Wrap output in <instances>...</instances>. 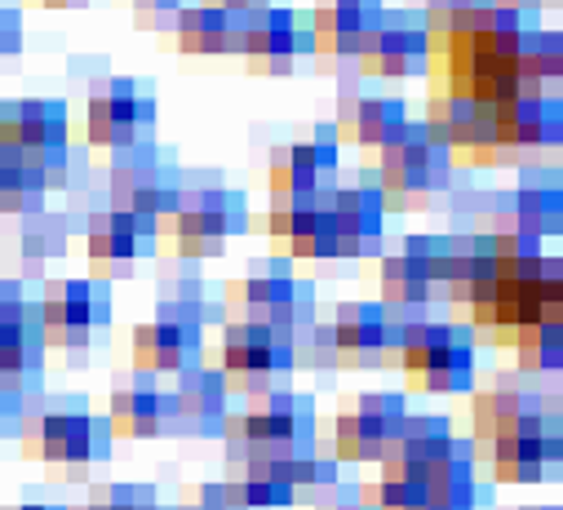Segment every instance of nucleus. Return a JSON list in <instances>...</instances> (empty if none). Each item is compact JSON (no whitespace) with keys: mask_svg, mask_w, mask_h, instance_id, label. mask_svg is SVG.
<instances>
[{"mask_svg":"<svg viewBox=\"0 0 563 510\" xmlns=\"http://www.w3.org/2000/svg\"><path fill=\"white\" fill-rule=\"evenodd\" d=\"M329 329H333L338 364H346V368L382 364V342H386V307L382 302H342Z\"/></svg>","mask_w":563,"mask_h":510,"instance_id":"22","label":"nucleus"},{"mask_svg":"<svg viewBox=\"0 0 563 510\" xmlns=\"http://www.w3.org/2000/svg\"><path fill=\"white\" fill-rule=\"evenodd\" d=\"M137 32H169L174 19L187 10V0H129Z\"/></svg>","mask_w":563,"mask_h":510,"instance_id":"31","label":"nucleus"},{"mask_svg":"<svg viewBox=\"0 0 563 510\" xmlns=\"http://www.w3.org/2000/svg\"><path fill=\"white\" fill-rule=\"evenodd\" d=\"M453 160L444 147H435L421 124H404V130L377 152V196H382V209H421L435 191H449L453 187Z\"/></svg>","mask_w":563,"mask_h":510,"instance_id":"3","label":"nucleus"},{"mask_svg":"<svg viewBox=\"0 0 563 510\" xmlns=\"http://www.w3.org/2000/svg\"><path fill=\"white\" fill-rule=\"evenodd\" d=\"M249 226V209L240 191H227L218 182L183 187L174 213L156 226V244L178 263H205L218 258L231 235Z\"/></svg>","mask_w":563,"mask_h":510,"instance_id":"1","label":"nucleus"},{"mask_svg":"<svg viewBox=\"0 0 563 510\" xmlns=\"http://www.w3.org/2000/svg\"><path fill=\"white\" fill-rule=\"evenodd\" d=\"M302 147H307L311 165L320 169V178H329V174L342 169V143H338V134H333V124H316V134H311Z\"/></svg>","mask_w":563,"mask_h":510,"instance_id":"32","label":"nucleus"},{"mask_svg":"<svg viewBox=\"0 0 563 510\" xmlns=\"http://www.w3.org/2000/svg\"><path fill=\"white\" fill-rule=\"evenodd\" d=\"M421 134L449 152L453 169H501L493 107L427 93V120H421Z\"/></svg>","mask_w":563,"mask_h":510,"instance_id":"9","label":"nucleus"},{"mask_svg":"<svg viewBox=\"0 0 563 510\" xmlns=\"http://www.w3.org/2000/svg\"><path fill=\"white\" fill-rule=\"evenodd\" d=\"M329 213H333V235H338V258L346 263L382 258L386 209H382L377 187H333Z\"/></svg>","mask_w":563,"mask_h":510,"instance_id":"17","label":"nucleus"},{"mask_svg":"<svg viewBox=\"0 0 563 510\" xmlns=\"http://www.w3.org/2000/svg\"><path fill=\"white\" fill-rule=\"evenodd\" d=\"M107 453H111V435H107L102 418H93L85 404H71V400H41L36 462H45L58 479L76 484Z\"/></svg>","mask_w":563,"mask_h":510,"instance_id":"7","label":"nucleus"},{"mask_svg":"<svg viewBox=\"0 0 563 510\" xmlns=\"http://www.w3.org/2000/svg\"><path fill=\"white\" fill-rule=\"evenodd\" d=\"M386 5L382 0H316L307 36H311V54L320 58L316 67L329 76L355 71L360 54L368 49L377 23H382ZM360 76V71H355Z\"/></svg>","mask_w":563,"mask_h":510,"instance_id":"12","label":"nucleus"},{"mask_svg":"<svg viewBox=\"0 0 563 510\" xmlns=\"http://www.w3.org/2000/svg\"><path fill=\"white\" fill-rule=\"evenodd\" d=\"M377 280H382V307L386 311H421L431 302V280L421 276L412 263H404L399 253L395 258H382V271H377Z\"/></svg>","mask_w":563,"mask_h":510,"instance_id":"30","label":"nucleus"},{"mask_svg":"<svg viewBox=\"0 0 563 510\" xmlns=\"http://www.w3.org/2000/svg\"><path fill=\"white\" fill-rule=\"evenodd\" d=\"M501 165H523L532 156H554L563 143L559 93H510L493 107Z\"/></svg>","mask_w":563,"mask_h":510,"instance_id":"13","label":"nucleus"},{"mask_svg":"<svg viewBox=\"0 0 563 510\" xmlns=\"http://www.w3.org/2000/svg\"><path fill=\"white\" fill-rule=\"evenodd\" d=\"M200 5H209L218 14H257L271 5V0H200Z\"/></svg>","mask_w":563,"mask_h":510,"instance_id":"34","label":"nucleus"},{"mask_svg":"<svg viewBox=\"0 0 563 510\" xmlns=\"http://www.w3.org/2000/svg\"><path fill=\"white\" fill-rule=\"evenodd\" d=\"M412 391L466 396L475 391V337L453 320H412L399 333V364Z\"/></svg>","mask_w":563,"mask_h":510,"instance_id":"2","label":"nucleus"},{"mask_svg":"<svg viewBox=\"0 0 563 510\" xmlns=\"http://www.w3.org/2000/svg\"><path fill=\"white\" fill-rule=\"evenodd\" d=\"M240 23L244 14H218L209 5H187L174 19V49L183 58H222L240 54Z\"/></svg>","mask_w":563,"mask_h":510,"instance_id":"23","label":"nucleus"},{"mask_svg":"<svg viewBox=\"0 0 563 510\" xmlns=\"http://www.w3.org/2000/svg\"><path fill=\"white\" fill-rule=\"evenodd\" d=\"M298 54H311V36L298 23L294 10H257L240 23V54L253 76H289L298 67Z\"/></svg>","mask_w":563,"mask_h":510,"instance_id":"14","label":"nucleus"},{"mask_svg":"<svg viewBox=\"0 0 563 510\" xmlns=\"http://www.w3.org/2000/svg\"><path fill=\"white\" fill-rule=\"evenodd\" d=\"M27 5H41V10H85L89 0H27Z\"/></svg>","mask_w":563,"mask_h":510,"instance_id":"37","label":"nucleus"},{"mask_svg":"<svg viewBox=\"0 0 563 510\" xmlns=\"http://www.w3.org/2000/svg\"><path fill=\"white\" fill-rule=\"evenodd\" d=\"M497 10H515V14H541V10H550V5H559V0H493Z\"/></svg>","mask_w":563,"mask_h":510,"instance_id":"36","label":"nucleus"},{"mask_svg":"<svg viewBox=\"0 0 563 510\" xmlns=\"http://www.w3.org/2000/svg\"><path fill=\"white\" fill-rule=\"evenodd\" d=\"M515 355H519V377H545L563 368V320H541L523 333H515Z\"/></svg>","mask_w":563,"mask_h":510,"instance_id":"29","label":"nucleus"},{"mask_svg":"<svg viewBox=\"0 0 563 510\" xmlns=\"http://www.w3.org/2000/svg\"><path fill=\"white\" fill-rule=\"evenodd\" d=\"M266 187H271V200H298V196H316L324 187V178L311 165L307 147L302 143H289V147H275L271 152Z\"/></svg>","mask_w":563,"mask_h":510,"instance_id":"28","label":"nucleus"},{"mask_svg":"<svg viewBox=\"0 0 563 510\" xmlns=\"http://www.w3.org/2000/svg\"><path fill=\"white\" fill-rule=\"evenodd\" d=\"M545 435H501L488 444V466L497 484H541L545 479Z\"/></svg>","mask_w":563,"mask_h":510,"instance_id":"27","label":"nucleus"},{"mask_svg":"<svg viewBox=\"0 0 563 510\" xmlns=\"http://www.w3.org/2000/svg\"><path fill=\"white\" fill-rule=\"evenodd\" d=\"M67 231H71V222L63 213H49V209H41L32 218H19V253H23V267H27L32 280H41L45 263H54L67 253Z\"/></svg>","mask_w":563,"mask_h":510,"instance_id":"26","label":"nucleus"},{"mask_svg":"<svg viewBox=\"0 0 563 510\" xmlns=\"http://www.w3.org/2000/svg\"><path fill=\"white\" fill-rule=\"evenodd\" d=\"M329 191L298 200H271L266 209V240L279 263H338V235L329 213Z\"/></svg>","mask_w":563,"mask_h":510,"instance_id":"11","label":"nucleus"},{"mask_svg":"<svg viewBox=\"0 0 563 510\" xmlns=\"http://www.w3.org/2000/svg\"><path fill=\"white\" fill-rule=\"evenodd\" d=\"M0 111H5V102H0Z\"/></svg>","mask_w":563,"mask_h":510,"instance_id":"38","label":"nucleus"},{"mask_svg":"<svg viewBox=\"0 0 563 510\" xmlns=\"http://www.w3.org/2000/svg\"><path fill=\"white\" fill-rule=\"evenodd\" d=\"M360 76L373 80H412V76H427V32H421V19L399 10V14H382L368 49L355 63Z\"/></svg>","mask_w":563,"mask_h":510,"instance_id":"16","label":"nucleus"},{"mask_svg":"<svg viewBox=\"0 0 563 510\" xmlns=\"http://www.w3.org/2000/svg\"><path fill=\"white\" fill-rule=\"evenodd\" d=\"M67 102L58 98H23L0 111V147L27 165H45L49 156L71 147Z\"/></svg>","mask_w":563,"mask_h":510,"instance_id":"15","label":"nucleus"},{"mask_svg":"<svg viewBox=\"0 0 563 510\" xmlns=\"http://www.w3.org/2000/svg\"><path fill=\"white\" fill-rule=\"evenodd\" d=\"M45 346L85 351L93 329L111 324V293L98 280H45L41 302H32Z\"/></svg>","mask_w":563,"mask_h":510,"instance_id":"10","label":"nucleus"},{"mask_svg":"<svg viewBox=\"0 0 563 510\" xmlns=\"http://www.w3.org/2000/svg\"><path fill=\"white\" fill-rule=\"evenodd\" d=\"M156 134V93L129 76H102L89 85L85 98V143L93 152L120 156L147 147Z\"/></svg>","mask_w":563,"mask_h":510,"instance_id":"4","label":"nucleus"},{"mask_svg":"<svg viewBox=\"0 0 563 510\" xmlns=\"http://www.w3.org/2000/svg\"><path fill=\"white\" fill-rule=\"evenodd\" d=\"M174 404V418H169V435H191V440H205V435H218L222 431V418L231 413V396H227V381L218 368H187L178 373V387L169 396Z\"/></svg>","mask_w":563,"mask_h":510,"instance_id":"19","label":"nucleus"},{"mask_svg":"<svg viewBox=\"0 0 563 510\" xmlns=\"http://www.w3.org/2000/svg\"><path fill=\"white\" fill-rule=\"evenodd\" d=\"M205 307H178L161 302L152 324H133L129 333V359L137 377H178L200 364L205 351Z\"/></svg>","mask_w":563,"mask_h":510,"instance_id":"6","label":"nucleus"},{"mask_svg":"<svg viewBox=\"0 0 563 510\" xmlns=\"http://www.w3.org/2000/svg\"><path fill=\"white\" fill-rule=\"evenodd\" d=\"M510 209H515V226L532 240L559 235V226H563V191H559L554 178L528 174L523 187L510 196Z\"/></svg>","mask_w":563,"mask_h":510,"instance_id":"25","label":"nucleus"},{"mask_svg":"<svg viewBox=\"0 0 563 510\" xmlns=\"http://www.w3.org/2000/svg\"><path fill=\"white\" fill-rule=\"evenodd\" d=\"M333 134L342 147H355V152H382L404 124H408V107L404 98H390V93H342L338 98V120Z\"/></svg>","mask_w":563,"mask_h":510,"instance_id":"18","label":"nucleus"},{"mask_svg":"<svg viewBox=\"0 0 563 510\" xmlns=\"http://www.w3.org/2000/svg\"><path fill=\"white\" fill-rule=\"evenodd\" d=\"M178 196H183V178L156 152V143L111 156V169H107V200L111 204L107 209H120L147 226H161L174 213Z\"/></svg>","mask_w":563,"mask_h":510,"instance_id":"5","label":"nucleus"},{"mask_svg":"<svg viewBox=\"0 0 563 510\" xmlns=\"http://www.w3.org/2000/svg\"><path fill=\"white\" fill-rule=\"evenodd\" d=\"M23 54V14L14 5H0V58Z\"/></svg>","mask_w":563,"mask_h":510,"instance_id":"33","label":"nucleus"},{"mask_svg":"<svg viewBox=\"0 0 563 510\" xmlns=\"http://www.w3.org/2000/svg\"><path fill=\"white\" fill-rule=\"evenodd\" d=\"M493 0H427V10H440V14H471V10H488Z\"/></svg>","mask_w":563,"mask_h":510,"instance_id":"35","label":"nucleus"},{"mask_svg":"<svg viewBox=\"0 0 563 510\" xmlns=\"http://www.w3.org/2000/svg\"><path fill=\"white\" fill-rule=\"evenodd\" d=\"M147 248H156V226L137 222L120 209H98L85 222V253L98 267V276H111V267L137 263Z\"/></svg>","mask_w":563,"mask_h":510,"instance_id":"20","label":"nucleus"},{"mask_svg":"<svg viewBox=\"0 0 563 510\" xmlns=\"http://www.w3.org/2000/svg\"><path fill=\"white\" fill-rule=\"evenodd\" d=\"M294 368V342L275 337L262 324L227 320L218 342V373L227 381V396H262L275 391V377Z\"/></svg>","mask_w":563,"mask_h":510,"instance_id":"8","label":"nucleus"},{"mask_svg":"<svg viewBox=\"0 0 563 510\" xmlns=\"http://www.w3.org/2000/svg\"><path fill=\"white\" fill-rule=\"evenodd\" d=\"M169 418H174V404L165 391H156L152 381H129V387L111 391L102 426L111 440H161L169 435Z\"/></svg>","mask_w":563,"mask_h":510,"instance_id":"21","label":"nucleus"},{"mask_svg":"<svg viewBox=\"0 0 563 510\" xmlns=\"http://www.w3.org/2000/svg\"><path fill=\"white\" fill-rule=\"evenodd\" d=\"M395 435H399V431H395L390 422H382V418H368V413H360V409L342 404V413L333 418V440H329V457H333L338 466L382 462Z\"/></svg>","mask_w":563,"mask_h":510,"instance_id":"24","label":"nucleus"}]
</instances>
